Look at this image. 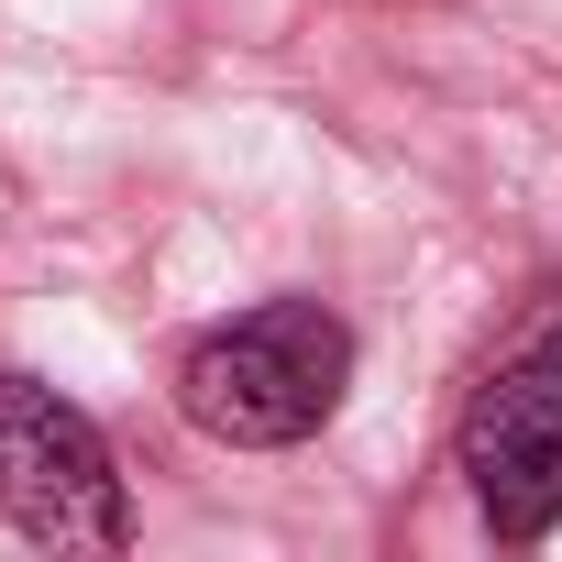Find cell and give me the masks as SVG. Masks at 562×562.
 Instances as JSON below:
<instances>
[{"label": "cell", "instance_id": "obj_1", "mask_svg": "<svg viewBox=\"0 0 562 562\" xmlns=\"http://www.w3.org/2000/svg\"><path fill=\"white\" fill-rule=\"evenodd\" d=\"M342 386H353V331H342V310H321V299H265V310L199 331L188 364H177V408H188L210 441H232V452H288V441H310V430L342 408Z\"/></svg>", "mask_w": 562, "mask_h": 562}, {"label": "cell", "instance_id": "obj_2", "mask_svg": "<svg viewBox=\"0 0 562 562\" xmlns=\"http://www.w3.org/2000/svg\"><path fill=\"white\" fill-rule=\"evenodd\" d=\"M0 518L45 551H122L133 540V496H122L100 419L12 364H0Z\"/></svg>", "mask_w": 562, "mask_h": 562}, {"label": "cell", "instance_id": "obj_3", "mask_svg": "<svg viewBox=\"0 0 562 562\" xmlns=\"http://www.w3.org/2000/svg\"><path fill=\"white\" fill-rule=\"evenodd\" d=\"M463 485L496 540H540L562 518V321L496 364V386L463 408Z\"/></svg>", "mask_w": 562, "mask_h": 562}]
</instances>
